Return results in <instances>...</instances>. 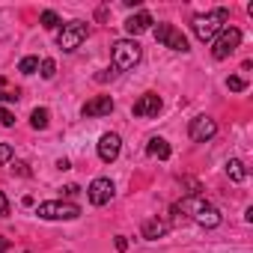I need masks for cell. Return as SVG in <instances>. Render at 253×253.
I'll use <instances>...</instances> for the list:
<instances>
[{"label": "cell", "mask_w": 253, "mask_h": 253, "mask_svg": "<svg viewBox=\"0 0 253 253\" xmlns=\"http://www.w3.org/2000/svg\"><path fill=\"white\" fill-rule=\"evenodd\" d=\"M176 209L185 211V214H191V220L200 223V226H206V229H214V226H220V220H223V214H220L211 203H206L203 197H185Z\"/></svg>", "instance_id": "obj_1"}, {"label": "cell", "mask_w": 253, "mask_h": 253, "mask_svg": "<svg viewBox=\"0 0 253 253\" xmlns=\"http://www.w3.org/2000/svg\"><path fill=\"white\" fill-rule=\"evenodd\" d=\"M226 21H229V9L217 6V9H211V12H206V15H197V18L191 21V30H194V36H197L200 42H211V39L226 27Z\"/></svg>", "instance_id": "obj_2"}, {"label": "cell", "mask_w": 253, "mask_h": 253, "mask_svg": "<svg viewBox=\"0 0 253 253\" xmlns=\"http://www.w3.org/2000/svg\"><path fill=\"white\" fill-rule=\"evenodd\" d=\"M36 214L42 220H78L81 217V206L69 203V200H48L36 206Z\"/></svg>", "instance_id": "obj_3"}, {"label": "cell", "mask_w": 253, "mask_h": 253, "mask_svg": "<svg viewBox=\"0 0 253 253\" xmlns=\"http://www.w3.org/2000/svg\"><path fill=\"white\" fill-rule=\"evenodd\" d=\"M140 57H143V51H140V45L134 39H119V42H113V69L116 72L134 69L140 63Z\"/></svg>", "instance_id": "obj_4"}, {"label": "cell", "mask_w": 253, "mask_h": 253, "mask_svg": "<svg viewBox=\"0 0 253 253\" xmlns=\"http://www.w3.org/2000/svg\"><path fill=\"white\" fill-rule=\"evenodd\" d=\"M86 36H89V27H86L84 21H69V24H63V30L57 33V45H60L66 54H72V51H78V48L84 45Z\"/></svg>", "instance_id": "obj_5"}, {"label": "cell", "mask_w": 253, "mask_h": 253, "mask_svg": "<svg viewBox=\"0 0 253 253\" xmlns=\"http://www.w3.org/2000/svg\"><path fill=\"white\" fill-rule=\"evenodd\" d=\"M238 45H241V30H238V27H223V30L211 39V57H214V60H226L229 54H235Z\"/></svg>", "instance_id": "obj_6"}, {"label": "cell", "mask_w": 253, "mask_h": 253, "mask_svg": "<svg viewBox=\"0 0 253 253\" xmlns=\"http://www.w3.org/2000/svg\"><path fill=\"white\" fill-rule=\"evenodd\" d=\"M155 39H158L164 48H170V51H182V54L191 51V48H188V36H185L182 30H176L173 24H158V27H155Z\"/></svg>", "instance_id": "obj_7"}, {"label": "cell", "mask_w": 253, "mask_h": 253, "mask_svg": "<svg viewBox=\"0 0 253 253\" xmlns=\"http://www.w3.org/2000/svg\"><path fill=\"white\" fill-rule=\"evenodd\" d=\"M188 134H191L194 143H209V140L217 134V122H214L211 116H197V119H191Z\"/></svg>", "instance_id": "obj_8"}, {"label": "cell", "mask_w": 253, "mask_h": 253, "mask_svg": "<svg viewBox=\"0 0 253 253\" xmlns=\"http://www.w3.org/2000/svg\"><path fill=\"white\" fill-rule=\"evenodd\" d=\"M113 182L110 179H104V176H98V179H92L89 182V188H86V197H89V203L92 206H107L110 200H113Z\"/></svg>", "instance_id": "obj_9"}, {"label": "cell", "mask_w": 253, "mask_h": 253, "mask_svg": "<svg viewBox=\"0 0 253 253\" xmlns=\"http://www.w3.org/2000/svg\"><path fill=\"white\" fill-rule=\"evenodd\" d=\"M119 152H122V137L113 134V131L101 134V140H98V158H101L104 164H113V161L119 158Z\"/></svg>", "instance_id": "obj_10"}, {"label": "cell", "mask_w": 253, "mask_h": 253, "mask_svg": "<svg viewBox=\"0 0 253 253\" xmlns=\"http://www.w3.org/2000/svg\"><path fill=\"white\" fill-rule=\"evenodd\" d=\"M158 110H161V95L158 92H143L131 107L134 116H158Z\"/></svg>", "instance_id": "obj_11"}, {"label": "cell", "mask_w": 253, "mask_h": 253, "mask_svg": "<svg viewBox=\"0 0 253 253\" xmlns=\"http://www.w3.org/2000/svg\"><path fill=\"white\" fill-rule=\"evenodd\" d=\"M113 110V98L110 95H95V98H89L84 107H81V113L86 116V119H92V116H107Z\"/></svg>", "instance_id": "obj_12"}, {"label": "cell", "mask_w": 253, "mask_h": 253, "mask_svg": "<svg viewBox=\"0 0 253 253\" xmlns=\"http://www.w3.org/2000/svg\"><path fill=\"white\" fill-rule=\"evenodd\" d=\"M152 15L149 12H137V15H131L128 21H125V33H128L131 39L134 36H140V33H146V30H152Z\"/></svg>", "instance_id": "obj_13"}, {"label": "cell", "mask_w": 253, "mask_h": 253, "mask_svg": "<svg viewBox=\"0 0 253 253\" xmlns=\"http://www.w3.org/2000/svg\"><path fill=\"white\" fill-rule=\"evenodd\" d=\"M146 152L152 155V158H161V161H167L170 158V143L164 140V137H149V143H146Z\"/></svg>", "instance_id": "obj_14"}, {"label": "cell", "mask_w": 253, "mask_h": 253, "mask_svg": "<svg viewBox=\"0 0 253 253\" xmlns=\"http://www.w3.org/2000/svg\"><path fill=\"white\" fill-rule=\"evenodd\" d=\"M164 232H167V223H164L161 217H149V220L143 223V238H146V241H158Z\"/></svg>", "instance_id": "obj_15"}, {"label": "cell", "mask_w": 253, "mask_h": 253, "mask_svg": "<svg viewBox=\"0 0 253 253\" xmlns=\"http://www.w3.org/2000/svg\"><path fill=\"white\" fill-rule=\"evenodd\" d=\"M226 176H229L232 182H244V179H247V167H244V161L229 158V161H226Z\"/></svg>", "instance_id": "obj_16"}, {"label": "cell", "mask_w": 253, "mask_h": 253, "mask_svg": "<svg viewBox=\"0 0 253 253\" xmlns=\"http://www.w3.org/2000/svg\"><path fill=\"white\" fill-rule=\"evenodd\" d=\"M48 122H51V110H48V107H36V110L30 113V125H33L36 131H45Z\"/></svg>", "instance_id": "obj_17"}, {"label": "cell", "mask_w": 253, "mask_h": 253, "mask_svg": "<svg viewBox=\"0 0 253 253\" xmlns=\"http://www.w3.org/2000/svg\"><path fill=\"white\" fill-rule=\"evenodd\" d=\"M39 24H42L45 30H57V27H60V15H57L54 9H45V12L39 15Z\"/></svg>", "instance_id": "obj_18"}, {"label": "cell", "mask_w": 253, "mask_h": 253, "mask_svg": "<svg viewBox=\"0 0 253 253\" xmlns=\"http://www.w3.org/2000/svg\"><path fill=\"white\" fill-rule=\"evenodd\" d=\"M36 69H39V57H24L18 63V72L21 75H36Z\"/></svg>", "instance_id": "obj_19"}, {"label": "cell", "mask_w": 253, "mask_h": 253, "mask_svg": "<svg viewBox=\"0 0 253 253\" xmlns=\"http://www.w3.org/2000/svg\"><path fill=\"white\" fill-rule=\"evenodd\" d=\"M39 69H42V78H45V81H51V78L57 75V63H54L51 57H45V60L39 63Z\"/></svg>", "instance_id": "obj_20"}, {"label": "cell", "mask_w": 253, "mask_h": 253, "mask_svg": "<svg viewBox=\"0 0 253 253\" xmlns=\"http://www.w3.org/2000/svg\"><path fill=\"white\" fill-rule=\"evenodd\" d=\"M226 86H229L232 92H241V89L247 86V81H244V78H238V75H232V78H226Z\"/></svg>", "instance_id": "obj_21"}, {"label": "cell", "mask_w": 253, "mask_h": 253, "mask_svg": "<svg viewBox=\"0 0 253 253\" xmlns=\"http://www.w3.org/2000/svg\"><path fill=\"white\" fill-rule=\"evenodd\" d=\"M9 158H12V146L9 143H0V164L9 161Z\"/></svg>", "instance_id": "obj_22"}, {"label": "cell", "mask_w": 253, "mask_h": 253, "mask_svg": "<svg viewBox=\"0 0 253 253\" xmlns=\"http://www.w3.org/2000/svg\"><path fill=\"white\" fill-rule=\"evenodd\" d=\"M12 173H18V176H30V167H27L24 161H15V164H12Z\"/></svg>", "instance_id": "obj_23"}, {"label": "cell", "mask_w": 253, "mask_h": 253, "mask_svg": "<svg viewBox=\"0 0 253 253\" xmlns=\"http://www.w3.org/2000/svg\"><path fill=\"white\" fill-rule=\"evenodd\" d=\"M0 125H15V116L9 110H3V107H0Z\"/></svg>", "instance_id": "obj_24"}, {"label": "cell", "mask_w": 253, "mask_h": 253, "mask_svg": "<svg viewBox=\"0 0 253 253\" xmlns=\"http://www.w3.org/2000/svg\"><path fill=\"white\" fill-rule=\"evenodd\" d=\"M9 214V200L3 197V191H0V217H6Z\"/></svg>", "instance_id": "obj_25"}, {"label": "cell", "mask_w": 253, "mask_h": 253, "mask_svg": "<svg viewBox=\"0 0 253 253\" xmlns=\"http://www.w3.org/2000/svg\"><path fill=\"white\" fill-rule=\"evenodd\" d=\"M0 101H18V89H15V92H6V89H0Z\"/></svg>", "instance_id": "obj_26"}, {"label": "cell", "mask_w": 253, "mask_h": 253, "mask_svg": "<svg viewBox=\"0 0 253 253\" xmlns=\"http://www.w3.org/2000/svg\"><path fill=\"white\" fill-rule=\"evenodd\" d=\"M63 194H66V197H78V194H81V188H78V185H66V188H63Z\"/></svg>", "instance_id": "obj_27"}, {"label": "cell", "mask_w": 253, "mask_h": 253, "mask_svg": "<svg viewBox=\"0 0 253 253\" xmlns=\"http://www.w3.org/2000/svg\"><path fill=\"white\" fill-rule=\"evenodd\" d=\"M125 247H128V238H125V235H116V250L122 253Z\"/></svg>", "instance_id": "obj_28"}, {"label": "cell", "mask_w": 253, "mask_h": 253, "mask_svg": "<svg viewBox=\"0 0 253 253\" xmlns=\"http://www.w3.org/2000/svg\"><path fill=\"white\" fill-rule=\"evenodd\" d=\"M6 250H9V238L0 235V253H6Z\"/></svg>", "instance_id": "obj_29"}, {"label": "cell", "mask_w": 253, "mask_h": 253, "mask_svg": "<svg viewBox=\"0 0 253 253\" xmlns=\"http://www.w3.org/2000/svg\"><path fill=\"white\" fill-rule=\"evenodd\" d=\"M27 253H30V250H27Z\"/></svg>", "instance_id": "obj_30"}]
</instances>
